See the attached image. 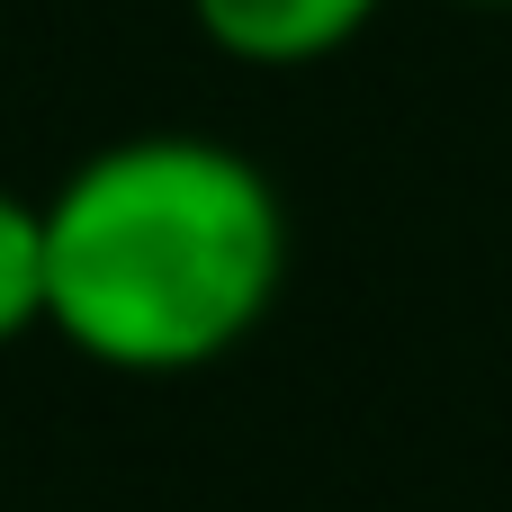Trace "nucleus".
Listing matches in <instances>:
<instances>
[{"label": "nucleus", "mask_w": 512, "mask_h": 512, "mask_svg": "<svg viewBox=\"0 0 512 512\" xmlns=\"http://www.w3.org/2000/svg\"><path fill=\"white\" fill-rule=\"evenodd\" d=\"M387 0H189L198 36L225 54V63H252V72H306V63H333L342 45H360L378 27Z\"/></svg>", "instance_id": "f03ea898"}, {"label": "nucleus", "mask_w": 512, "mask_h": 512, "mask_svg": "<svg viewBox=\"0 0 512 512\" xmlns=\"http://www.w3.org/2000/svg\"><path fill=\"white\" fill-rule=\"evenodd\" d=\"M288 279L270 171L216 135H126L45 198V333L126 378H180L261 333Z\"/></svg>", "instance_id": "f257e3e1"}, {"label": "nucleus", "mask_w": 512, "mask_h": 512, "mask_svg": "<svg viewBox=\"0 0 512 512\" xmlns=\"http://www.w3.org/2000/svg\"><path fill=\"white\" fill-rule=\"evenodd\" d=\"M459 9H512V0H459Z\"/></svg>", "instance_id": "20e7f679"}, {"label": "nucleus", "mask_w": 512, "mask_h": 512, "mask_svg": "<svg viewBox=\"0 0 512 512\" xmlns=\"http://www.w3.org/2000/svg\"><path fill=\"white\" fill-rule=\"evenodd\" d=\"M45 324V198L0 189V351Z\"/></svg>", "instance_id": "7ed1b4c3"}]
</instances>
